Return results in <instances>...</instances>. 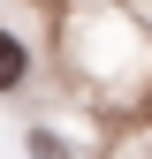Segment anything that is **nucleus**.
<instances>
[{
	"label": "nucleus",
	"mask_w": 152,
	"mask_h": 159,
	"mask_svg": "<svg viewBox=\"0 0 152 159\" xmlns=\"http://www.w3.org/2000/svg\"><path fill=\"white\" fill-rule=\"evenodd\" d=\"M23 76H31V53H23V38H15V30H0V91H15Z\"/></svg>",
	"instance_id": "f257e3e1"
},
{
	"label": "nucleus",
	"mask_w": 152,
	"mask_h": 159,
	"mask_svg": "<svg viewBox=\"0 0 152 159\" xmlns=\"http://www.w3.org/2000/svg\"><path fill=\"white\" fill-rule=\"evenodd\" d=\"M31 159H69V152H61V136H53V129H31Z\"/></svg>",
	"instance_id": "f03ea898"
}]
</instances>
